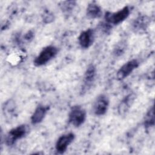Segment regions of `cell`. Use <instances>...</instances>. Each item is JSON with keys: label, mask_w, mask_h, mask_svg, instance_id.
I'll return each instance as SVG.
<instances>
[{"label": "cell", "mask_w": 155, "mask_h": 155, "mask_svg": "<svg viewBox=\"0 0 155 155\" xmlns=\"http://www.w3.org/2000/svg\"><path fill=\"white\" fill-rule=\"evenodd\" d=\"M28 127L25 124H22L12 128L9 131L5 138L7 145H13L18 140L23 138L27 133Z\"/></svg>", "instance_id": "4"}, {"label": "cell", "mask_w": 155, "mask_h": 155, "mask_svg": "<svg viewBox=\"0 0 155 155\" xmlns=\"http://www.w3.org/2000/svg\"><path fill=\"white\" fill-rule=\"evenodd\" d=\"M124 50H125L124 43L121 42L120 43H119L116 46V47L114 48V54L116 56H120L124 53Z\"/></svg>", "instance_id": "16"}, {"label": "cell", "mask_w": 155, "mask_h": 155, "mask_svg": "<svg viewBox=\"0 0 155 155\" xmlns=\"http://www.w3.org/2000/svg\"><path fill=\"white\" fill-rule=\"evenodd\" d=\"M150 22V18L145 15H141L137 17L132 24V28L135 32H142L145 31L148 27Z\"/></svg>", "instance_id": "9"}, {"label": "cell", "mask_w": 155, "mask_h": 155, "mask_svg": "<svg viewBox=\"0 0 155 155\" xmlns=\"http://www.w3.org/2000/svg\"><path fill=\"white\" fill-rule=\"evenodd\" d=\"M75 138V135L73 133L64 134L61 136L56 141L55 148L58 153H64L67 149L68 147L73 142Z\"/></svg>", "instance_id": "7"}, {"label": "cell", "mask_w": 155, "mask_h": 155, "mask_svg": "<svg viewBox=\"0 0 155 155\" xmlns=\"http://www.w3.org/2000/svg\"><path fill=\"white\" fill-rule=\"evenodd\" d=\"M96 70L94 65L90 64L88 66L84 76V85L85 88H88L94 82L96 76Z\"/></svg>", "instance_id": "12"}, {"label": "cell", "mask_w": 155, "mask_h": 155, "mask_svg": "<svg viewBox=\"0 0 155 155\" xmlns=\"http://www.w3.org/2000/svg\"><path fill=\"white\" fill-rule=\"evenodd\" d=\"M139 65V62L136 59H131L124 65H122L117 72V79L118 80H123L127 78L135 69H136Z\"/></svg>", "instance_id": "5"}, {"label": "cell", "mask_w": 155, "mask_h": 155, "mask_svg": "<svg viewBox=\"0 0 155 155\" xmlns=\"http://www.w3.org/2000/svg\"><path fill=\"white\" fill-rule=\"evenodd\" d=\"M76 5V2L73 1H64L62 2V4L60 5L61 8L63 12H71L74 7Z\"/></svg>", "instance_id": "15"}, {"label": "cell", "mask_w": 155, "mask_h": 155, "mask_svg": "<svg viewBox=\"0 0 155 155\" xmlns=\"http://www.w3.org/2000/svg\"><path fill=\"white\" fill-rule=\"evenodd\" d=\"M154 125V108L152 106L146 114L144 120V125L145 128H149L153 127Z\"/></svg>", "instance_id": "14"}, {"label": "cell", "mask_w": 155, "mask_h": 155, "mask_svg": "<svg viewBox=\"0 0 155 155\" xmlns=\"http://www.w3.org/2000/svg\"><path fill=\"white\" fill-rule=\"evenodd\" d=\"M135 97V95L133 93H131L129 94L122 99L118 106L117 110L120 115L125 114V113L129 110L134 101Z\"/></svg>", "instance_id": "11"}, {"label": "cell", "mask_w": 155, "mask_h": 155, "mask_svg": "<svg viewBox=\"0 0 155 155\" xmlns=\"http://www.w3.org/2000/svg\"><path fill=\"white\" fill-rule=\"evenodd\" d=\"M94 40V32L93 29L88 28L81 33L78 37V42L82 48H89Z\"/></svg>", "instance_id": "8"}, {"label": "cell", "mask_w": 155, "mask_h": 155, "mask_svg": "<svg viewBox=\"0 0 155 155\" xmlns=\"http://www.w3.org/2000/svg\"><path fill=\"white\" fill-rule=\"evenodd\" d=\"M87 113L85 110L79 105H75L71 107L69 114L68 121L75 127H79L85 121Z\"/></svg>", "instance_id": "3"}, {"label": "cell", "mask_w": 155, "mask_h": 155, "mask_svg": "<svg viewBox=\"0 0 155 155\" xmlns=\"http://www.w3.org/2000/svg\"><path fill=\"white\" fill-rule=\"evenodd\" d=\"M58 52V48L54 45H48L44 47L35 59L33 61L35 65L40 67L46 64L56 56Z\"/></svg>", "instance_id": "1"}, {"label": "cell", "mask_w": 155, "mask_h": 155, "mask_svg": "<svg viewBox=\"0 0 155 155\" xmlns=\"http://www.w3.org/2000/svg\"><path fill=\"white\" fill-rule=\"evenodd\" d=\"M102 12L101 7L96 2L90 3L86 10V15L90 19L99 18L102 16Z\"/></svg>", "instance_id": "13"}, {"label": "cell", "mask_w": 155, "mask_h": 155, "mask_svg": "<svg viewBox=\"0 0 155 155\" xmlns=\"http://www.w3.org/2000/svg\"><path fill=\"white\" fill-rule=\"evenodd\" d=\"M109 99L108 97L103 94L99 95L93 104V110L94 114L97 116H102L105 114L108 108Z\"/></svg>", "instance_id": "6"}, {"label": "cell", "mask_w": 155, "mask_h": 155, "mask_svg": "<svg viewBox=\"0 0 155 155\" xmlns=\"http://www.w3.org/2000/svg\"><path fill=\"white\" fill-rule=\"evenodd\" d=\"M130 9L125 6L116 12H107L105 15V20L108 25H117L125 21L130 15Z\"/></svg>", "instance_id": "2"}, {"label": "cell", "mask_w": 155, "mask_h": 155, "mask_svg": "<svg viewBox=\"0 0 155 155\" xmlns=\"http://www.w3.org/2000/svg\"><path fill=\"white\" fill-rule=\"evenodd\" d=\"M48 107L42 104H39L31 116V122L32 124L36 125L41 123L44 119Z\"/></svg>", "instance_id": "10"}]
</instances>
